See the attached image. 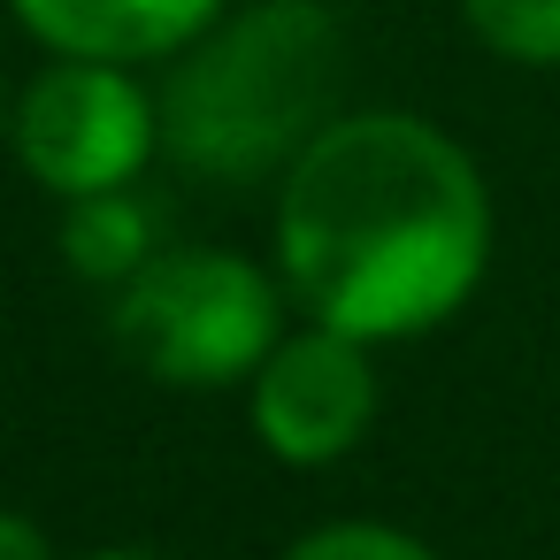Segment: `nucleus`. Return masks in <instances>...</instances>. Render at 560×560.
<instances>
[{"label": "nucleus", "instance_id": "nucleus-7", "mask_svg": "<svg viewBox=\"0 0 560 560\" xmlns=\"http://www.w3.org/2000/svg\"><path fill=\"white\" fill-rule=\"evenodd\" d=\"M154 215L139 192H93V200H70L62 215V261L85 277V284H131L147 261H154Z\"/></svg>", "mask_w": 560, "mask_h": 560}, {"label": "nucleus", "instance_id": "nucleus-2", "mask_svg": "<svg viewBox=\"0 0 560 560\" xmlns=\"http://www.w3.org/2000/svg\"><path fill=\"white\" fill-rule=\"evenodd\" d=\"M346 32L323 0L223 9L162 85V147L215 185L284 177L330 124Z\"/></svg>", "mask_w": 560, "mask_h": 560}, {"label": "nucleus", "instance_id": "nucleus-8", "mask_svg": "<svg viewBox=\"0 0 560 560\" xmlns=\"http://www.w3.org/2000/svg\"><path fill=\"white\" fill-rule=\"evenodd\" d=\"M460 24L514 70H560V0H460Z\"/></svg>", "mask_w": 560, "mask_h": 560}, {"label": "nucleus", "instance_id": "nucleus-11", "mask_svg": "<svg viewBox=\"0 0 560 560\" xmlns=\"http://www.w3.org/2000/svg\"><path fill=\"white\" fill-rule=\"evenodd\" d=\"M85 560H162V552H139V545H108V552H85Z\"/></svg>", "mask_w": 560, "mask_h": 560}, {"label": "nucleus", "instance_id": "nucleus-3", "mask_svg": "<svg viewBox=\"0 0 560 560\" xmlns=\"http://www.w3.org/2000/svg\"><path fill=\"white\" fill-rule=\"evenodd\" d=\"M108 330L124 361L154 384H254V369L284 338V277L231 246H162L131 284H116Z\"/></svg>", "mask_w": 560, "mask_h": 560}, {"label": "nucleus", "instance_id": "nucleus-6", "mask_svg": "<svg viewBox=\"0 0 560 560\" xmlns=\"http://www.w3.org/2000/svg\"><path fill=\"white\" fill-rule=\"evenodd\" d=\"M231 0H9V16L24 24V39H39L47 55L70 62H177Z\"/></svg>", "mask_w": 560, "mask_h": 560}, {"label": "nucleus", "instance_id": "nucleus-4", "mask_svg": "<svg viewBox=\"0 0 560 560\" xmlns=\"http://www.w3.org/2000/svg\"><path fill=\"white\" fill-rule=\"evenodd\" d=\"M9 147L39 192L93 200V192H131L147 162L162 154V93L139 85L124 62H70L55 55L9 116Z\"/></svg>", "mask_w": 560, "mask_h": 560}, {"label": "nucleus", "instance_id": "nucleus-1", "mask_svg": "<svg viewBox=\"0 0 560 560\" xmlns=\"http://www.w3.org/2000/svg\"><path fill=\"white\" fill-rule=\"evenodd\" d=\"M491 269V185L476 154L407 108H353L277 177L284 300L361 346L453 323Z\"/></svg>", "mask_w": 560, "mask_h": 560}, {"label": "nucleus", "instance_id": "nucleus-9", "mask_svg": "<svg viewBox=\"0 0 560 560\" xmlns=\"http://www.w3.org/2000/svg\"><path fill=\"white\" fill-rule=\"evenodd\" d=\"M284 560H438V552L392 522H330V529H307Z\"/></svg>", "mask_w": 560, "mask_h": 560}, {"label": "nucleus", "instance_id": "nucleus-12", "mask_svg": "<svg viewBox=\"0 0 560 560\" xmlns=\"http://www.w3.org/2000/svg\"><path fill=\"white\" fill-rule=\"evenodd\" d=\"M9 116H16V101H9V78H0V147H9Z\"/></svg>", "mask_w": 560, "mask_h": 560}, {"label": "nucleus", "instance_id": "nucleus-10", "mask_svg": "<svg viewBox=\"0 0 560 560\" xmlns=\"http://www.w3.org/2000/svg\"><path fill=\"white\" fill-rule=\"evenodd\" d=\"M0 560H55V545L32 514H0Z\"/></svg>", "mask_w": 560, "mask_h": 560}, {"label": "nucleus", "instance_id": "nucleus-5", "mask_svg": "<svg viewBox=\"0 0 560 560\" xmlns=\"http://www.w3.org/2000/svg\"><path fill=\"white\" fill-rule=\"evenodd\" d=\"M376 422V369L369 346L346 330H284L277 353L254 369V438L292 468H330Z\"/></svg>", "mask_w": 560, "mask_h": 560}]
</instances>
